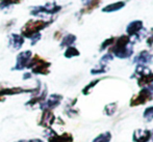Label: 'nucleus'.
Here are the masks:
<instances>
[{
  "label": "nucleus",
  "instance_id": "obj_20",
  "mask_svg": "<svg viewBox=\"0 0 153 142\" xmlns=\"http://www.w3.org/2000/svg\"><path fill=\"white\" fill-rule=\"evenodd\" d=\"M18 2H20V0H2V3L0 4V8H3L5 6L10 5V4L18 3Z\"/></svg>",
  "mask_w": 153,
  "mask_h": 142
},
{
  "label": "nucleus",
  "instance_id": "obj_11",
  "mask_svg": "<svg viewBox=\"0 0 153 142\" xmlns=\"http://www.w3.org/2000/svg\"><path fill=\"white\" fill-rule=\"evenodd\" d=\"M23 43H24V38H22L21 35L19 34H12L10 36V42H8V45L12 47L13 49L15 50H18L22 47Z\"/></svg>",
  "mask_w": 153,
  "mask_h": 142
},
{
  "label": "nucleus",
  "instance_id": "obj_8",
  "mask_svg": "<svg viewBox=\"0 0 153 142\" xmlns=\"http://www.w3.org/2000/svg\"><path fill=\"white\" fill-rule=\"evenodd\" d=\"M32 56L31 51H24V52H21L20 54L17 56V62L16 66L14 68V70H24L25 68H27V64L29 63Z\"/></svg>",
  "mask_w": 153,
  "mask_h": 142
},
{
  "label": "nucleus",
  "instance_id": "obj_3",
  "mask_svg": "<svg viewBox=\"0 0 153 142\" xmlns=\"http://www.w3.org/2000/svg\"><path fill=\"white\" fill-rule=\"evenodd\" d=\"M50 24V22H45V21H29L28 23L24 25V27L22 28V34L25 38H30L31 36H33L34 34L40 33V31L42 29L46 28L48 25Z\"/></svg>",
  "mask_w": 153,
  "mask_h": 142
},
{
  "label": "nucleus",
  "instance_id": "obj_10",
  "mask_svg": "<svg viewBox=\"0 0 153 142\" xmlns=\"http://www.w3.org/2000/svg\"><path fill=\"white\" fill-rule=\"evenodd\" d=\"M152 58H153V56L149 52L143 51V52H141L137 57L134 58L133 61H134L135 63H139V64H141V65H143V64L150 63V62L152 61Z\"/></svg>",
  "mask_w": 153,
  "mask_h": 142
},
{
  "label": "nucleus",
  "instance_id": "obj_22",
  "mask_svg": "<svg viewBox=\"0 0 153 142\" xmlns=\"http://www.w3.org/2000/svg\"><path fill=\"white\" fill-rule=\"evenodd\" d=\"M106 72V68H105L104 65L100 66V68H93V70L91 71V73L93 75H96V74H103V73Z\"/></svg>",
  "mask_w": 153,
  "mask_h": 142
},
{
  "label": "nucleus",
  "instance_id": "obj_9",
  "mask_svg": "<svg viewBox=\"0 0 153 142\" xmlns=\"http://www.w3.org/2000/svg\"><path fill=\"white\" fill-rule=\"evenodd\" d=\"M134 142H149L151 140V131L149 130H135L132 137Z\"/></svg>",
  "mask_w": 153,
  "mask_h": 142
},
{
  "label": "nucleus",
  "instance_id": "obj_25",
  "mask_svg": "<svg viewBox=\"0 0 153 142\" xmlns=\"http://www.w3.org/2000/svg\"><path fill=\"white\" fill-rule=\"evenodd\" d=\"M16 142H27V141H25V140H19V141H16Z\"/></svg>",
  "mask_w": 153,
  "mask_h": 142
},
{
  "label": "nucleus",
  "instance_id": "obj_1",
  "mask_svg": "<svg viewBox=\"0 0 153 142\" xmlns=\"http://www.w3.org/2000/svg\"><path fill=\"white\" fill-rule=\"evenodd\" d=\"M129 36L123 35L121 38H119L116 42L115 46L111 49L113 54H115L117 57L119 58H128L129 56L132 55V48L129 47Z\"/></svg>",
  "mask_w": 153,
  "mask_h": 142
},
{
  "label": "nucleus",
  "instance_id": "obj_7",
  "mask_svg": "<svg viewBox=\"0 0 153 142\" xmlns=\"http://www.w3.org/2000/svg\"><path fill=\"white\" fill-rule=\"evenodd\" d=\"M62 100V96L61 94H51V96H48V99H46V100L44 101V103H43L42 105H41L40 108L42 109H49V110H52V109L56 108L57 106H59V104H61Z\"/></svg>",
  "mask_w": 153,
  "mask_h": 142
},
{
  "label": "nucleus",
  "instance_id": "obj_6",
  "mask_svg": "<svg viewBox=\"0 0 153 142\" xmlns=\"http://www.w3.org/2000/svg\"><path fill=\"white\" fill-rule=\"evenodd\" d=\"M152 99V92L150 91L148 88H144L140 91V93L137 96H133L132 100L130 101V106L134 107L137 105H143L145 103H147L148 101H150Z\"/></svg>",
  "mask_w": 153,
  "mask_h": 142
},
{
  "label": "nucleus",
  "instance_id": "obj_4",
  "mask_svg": "<svg viewBox=\"0 0 153 142\" xmlns=\"http://www.w3.org/2000/svg\"><path fill=\"white\" fill-rule=\"evenodd\" d=\"M46 137L48 138V142H72L73 136L69 133H64L59 135L52 129H47L46 130Z\"/></svg>",
  "mask_w": 153,
  "mask_h": 142
},
{
  "label": "nucleus",
  "instance_id": "obj_5",
  "mask_svg": "<svg viewBox=\"0 0 153 142\" xmlns=\"http://www.w3.org/2000/svg\"><path fill=\"white\" fill-rule=\"evenodd\" d=\"M55 115L53 114L52 110L49 109H43L42 115H41V119L39 121V126L43 127L47 130V129H51L52 124L55 122Z\"/></svg>",
  "mask_w": 153,
  "mask_h": 142
},
{
  "label": "nucleus",
  "instance_id": "obj_16",
  "mask_svg": "<svg viewBox=\"0 0 153 142\" xmlns=\"http://www.w3.org/2000/svg\"><path fill=\"white\" fill-rule=\"evenodd\" d=\"M78 55H79V51L77 50L76 48H74V47H68V49H67L66 52H65V57H67V58L78 56Z\"/></svg>",
  "mask_w": 153,
  "mask_h": 142
},
{
  "label": "nucleus",
  "instance_id": "obj_17",
  "mask_svg": "<svg viewBox=\"0 0 153 142\" xmlns=\"http://www.w3.org/2000/svg\"><path fill=\"white\" fill-rule=\"evenodd\" d=\"M116 110H117V104H116V103H111V104L106 105V106H105V108H104L105 114H106V115H108V116L113 115V114L116 112Z\"/></svg>",
  "mask_w": 153,
  "mask_h": 142
},
{
  "label": "nucleus",
  "instance_id": "obj_15",
  "mask_svg": "<svg viewBox=\"0 0 153 142\" xmlns=\"http://www.w3.org/2000/svg\"><path fill=\"white\" fill-rule=\"evenodd\" d=\"M111 140V134L109 132H105L97 136L92 142H109Z\"/></svg>",
  "mask_w": 153,
  "mask_h": 142
},
{
  "label": "nucleus",
  "instance_id": "obj_13",
  "mask_svg": "<svg viewBox=\"0 0 153 142\" xmlns=\"http://www.w3.org/2000/svg\"><path fill=\"white\" fill-rule=\"evenodd\" d=\"M124 5H125L124 2H117V3H113V4H109V5H107L106 7H104L102 10H103V12H106V13L116 12V10H121Z\"/></svg>",
  "mask_w": 153,
  "mask_h": 142
},
{
  "label": "nucleus",
  "instance_id": "obj_21",
  "mask_svg": "<svg viewBox=\"0 0 153 142\" xmlns=\"http://www.w3.org/2000/svg\"><path fill=\"white\" fill-rule=\"evenodd\" d=\"M114 43H115V38H114L106 40H105V42L102 44V46H101V50H104V49H105V48H107L108 46H111V45H114Z\"/></svg>",
  "mask_w": 153,
  "mask_h": 142
},
{
  "label": "nucleus",
  "instance_id": "obj_18",
  "mask_svg": "<svg viewBox=\"0 0 153 142\" xmlns=\"http://www.w3.org/2000/svg\"><path fill=\"white\" fill-rule=\"evenodd\" d=\"M143 116L147 121H151L153 119V106L148 107V108L145 110V112H144Z\"/></svg>",
  "mask_w": 153,
  "mask_h": 142
},
{
  "label": "nucleus",
  "instance_id": "obj_2",
  "mask_svg": "<svg viewBox=\"0 0 153 142\" xmlns=\"http://www.w3.org/2000/svg\"><path fill=\"white\" fill-rule=\"evenodd\" d=\"M49 66L50 63L42 59L39 55H36L27 64V68H31V72L36 75H47L49 73Z\"/></svg>",
  "mask_w": 153,
  "mask_h": 142
},
{
  "label": "nucleus",
  "instance_id": "obj_24",
  "mask_svg": "<svg viewBox=\"0 0 153 142\" xmlns=\"http://www.w3.org/2000/svg\"><path fill=\"white\" fill-rule=\"evenodd\" d=\"M27 142H44L42 140V139H39V138H33V139H30V140H28Z\"/></svg>",
  "mask_w": 153,
  "mask_h": 142
},
{
  "label": "nucleus",
  "instance_id": "obj_12",
  "mask_svg": "<svg viewBox=\"0 0 153 142\" xmlns=\"http://www.w3.org/2000/svg\"><path fill=\"white\" fill-rule=\"evenodd\" d=\"M143 28V23L142 21H133L127 26V33L130 36L135 35L140 32V30Z\"/></svg>",
  "mask_w": 153,
  "mask_h": 142
},
{
  "label": "nucleus",
  "instance_id": "obj_14",
  "mask_svg": "<svg viewBox=\"0 0 153 142\" xmlns=\"http://www.w3.org/2000/svg\"><path fill=\"white\" fill-rule=\"evenodd\" d=\"M76 40V36L73 35V34H68L62 38L61 46L62 47H71V45L74 44V42Z\"/></svg>",
  "mask_w": 153,
  "mask_h": 142
},
{
  "label": "nucleus",
  "instance_id": "obj_19",
  "mask_svg": "<svg viewBox=\"0 0 153 142\" xmlns=\"http://www.w3.org/2000/svg\"><path fill=\"white\" fill-rule=\"evenodd\" d=\"M99 81H100V80H94V81H93V82L90 83L89 85L85 86V87L83 88V90H82V93H83V94H89V93H90V91H91L92 88L94 87V86L96 85L97 83L99 82Z\"/></svg>",
  "mask_w": 153,
  "mask_h": 142
},
{
  "label": "nucleus",
  "instance_id": "obj_23",
  "mask_svg": "<svg viewBox=\"0 0 153 142\" xmlns=\"http://www.w3.org/2000/svg\"><path fill=\"white\" fill-rule=\"evenodd\" d=\"M113 55L111 54H106V55H104V56H103L102 58H101V63H106V62H108L109 60H111L113 59Z\"/></svg>",
  "mask_w": 153,
  "mask_h": 142
}]
</instances>
